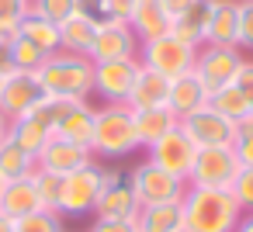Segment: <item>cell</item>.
<instances>
[{"label":"cell","instance_id":"6da1fadb","mask_svg":"<svg viewBox=\"0 0 253 232\" xmlns=\"http://www.w3.org/2000/svg\"><path fill=\"white\" fill-rule=\"evenodd\" d=\"M184 211V229L191 232H236L243 208L232 197V191H215V187H187L180 197Z\"/></svg>","mask_w":253,"mask_h":232},{"label":"cell","instance_id":"7a4b0ae2","mask_svg":"<svg viewBox=\"0 0 253 232\" xmlns=\"http://www.w3.org/2000/svg\"><path fill=\"white\" fill-rule=\"evenodd\" d=\"M45 97H70V101H90L94 94V63L87 56L73 52H52L35 70Z\"/></svg>","mask_w":253,"mask_h":232},{"label":"cell","instance_id":"3957f363","mask_svg":"<svg viewBox=\"0 0 253 232\" xmlns=\"http://www.w3.org/2000/svg\"><path fill=\"white\" fill-rule=\"evenodd\" d=\"M139 149L142 146H139L132 108L128 104H101L94 111V139H90L94 159H125Z\"/></svg>","mask_w":253,"mask_h":232},{"label":"cell","instance_id":"277c9868","mask_svg":"<svg viewBox=\"0 0 253 232\" xmlns=\"http://www.w3.org/2000/svg\"><path fill=\"white\" fill-rule=\"evenodd\" d=\"M139 63H142L146 70H153V73L173 80V77H184V73L194 70V63H198V45H191V42H184V39H177V35L170 32V35H163V39L142 42V45H139Z\"/></svg>","mask_w":253,"mask_h":232},{"label":"cell","instance_id":"5b68a950","mask_svg":"<svg viewBox=\"0 0 253 232\" xmlns=\"http://www.w3.org/2000/svg\"><path fill=\"white\" fill-rule=\"evenodd\" d=\"M104 170L108 166L101 159H90L87 166H80V170L63 177V204H59L63 218L94 215V204H97V194H101V184H104Z\"/></svg>","mask_w":253,"mask_h":232},{"label":"cell","instance_id":"8992f818","mask_svg":"<svg viewBox=\"0 0 253 232\" xmlns=\"http://www.w3.org/2000/svg\"><path fill=\"white\" fill-rule=\"evenodd\" d=\"M239 170H243V163L236 159L232 146L198 149V159H194V166H191L187 187H215V191H229Z\"/></svg>","mask_w":253,"mask_h":232},{"label":"cell","instance_id":"52a82bcc","mask_svg":"<svg viewBox=\"0 0 253 232\" xmlns=\"http://www.w3.org/2000/svg\"><path fill=\"white\" fill-rule=\"evenodd\" d=\"M132 177V187H135V197L139 204H167V201H180L184 191H187V180L160 170L153 159H142L128 170Z\"/></svg>","mask_w":253,"mask_h":232},{"label":"cell","instance_id":"ba28073f","mask_svg":"<svg viewBox=\"0 0 253 232\" xmlns=\"http://www.w3.org/2000/svg\"><path fill=\"white\" fill-rule=\"evenodd\" d=\"M139 197H135V187H132V177L128 170H104V184H101V194H97V204H94V218H125V222H135L139 215Z\"/></svg>","mask_w":253,"mask_h":232},{"label":"cell","instance_id":"9c48e42d","mask_svg":"<svg viewBox=\"0 0 253 232\" xmlns=\"http://www.w3.org/2000/svg\"><path fill=\"white\" fill-rule=\"evenodd\" d=\"M243 66V52L232 49V45H201L198 49V63H194V73L198 80L205 83L208 94L236 83V73Z\"/></svg>","mask_w":253,"mask_h":232},{"label":"cell","instance_id":"30bf717a","mask_svg":"<svg viewBox=\"0 0 253 232\" xmlns=\"http://www.w3.org/2000/svg\"><path fill=\"white\" fill-rule=\"evenodd\" d=\"M142 63L139 59H111V63H94V94L104 104H128L132 87L139 80Z\"/></svg>","mask_w":253,"mask_h":232},{"label":"cell","instance_id":"8fae6325","mask_svg":"<svg viewBox=\"0 0 253 232\" xmlns=\"http://www.w3.org/2000/svg\"><path fill=\"white\" fill-rule=\"evenodd\" d=\"M146 159H153L160 170H167V173L187 180V177H191V166H194V159H198V146H194L191 135L177 125L173 132H167L160 142H153V146L146 149Z\"/></svg>","mask_w":253,"mask_h":232},{"label":"cell","instance_id":"7c38bea8","mask_svg":"<svg viewBox=\"0 0 253 232\" xmlns=\"http://www.w3.org/2000/svg\"><path fill=\"white\" fill-rule=\"evenodd\" d=\"M42 101H45V90H42V83H39L35 73H28V70L4 73V80H0V111H4L11 121L21 118V115H28Z\"/></svg>","mask_w":253,"mask_h":232},{"label":"cell","instance_id":"4fadbf2b","mask_svg":"<svg viewBox=\"0 0 253 232\" xmlns=\"http://www.w3.org/2000/svg\"><path fill=\"white\" fill-rule=\"evenodd\" d=\"M180 128L191 135V142L198 149H211V146H232L239 125L229 121L225 115H218L211 104H205V108L191 111L187 118H180Z\"/></svg>","mask_w":253,"mask_h":232},{"label":"cell","instance_id":"5bb4252c","mask_svg":"<svg viewBox=\"0 0 253 232\" xmlns=\"http://www.w3.org/2000/svg\"><path fill=\"white\" fill-rule=\"evenodd\" d=\"M139 39L135 32L128 28V21H108V25H97V35H94V45L87 52L90 63H111V59H139Z\"/></svg>","mask_w":253,"mask_h":232},{"label":"cell","instance_id":"9a60e30c","mask_svg":"<svg viewBox=\"0 0 253 232\" xmlns=\"http://www.w3.org/2000/svg\"><path fill=\"white\" fill-rule=\"evenodd\" d=\"M90 159H94V153H90L87 146L70 142V139H63V135H52V139L45 142V149L35 156L39 170H49V173H59V177H66V173L87 166Z\"/></svg>","mask_w":253,"mask_h":232},{"label":"cell","instance_id":"2e32d148","mask_svg":"<svg viewBox=\"0 0 253 232\" xmlns=\"http://www.w3.org/2000/svg\"><path fill=\"white\" fill-rule=\"evenodd\" d=\"M52 135H56V125H52V118H49V111H45V101L35 104L28 115H21V118L11 121V139H14L21 149H28L32 156H39Z\"/></svg>","mask_w":253,"mask_h":232},{"label":"cell","instance_id":"e0dca14e","mask_svg":"<svg viewBox=\"0 0 253 232\" xmlns=\"http://www.w3.org/2000/svg\"><path fill=\"white\" fill-rule=\"evenodd\" d=\"M128 28L135 32L139 42H153V39H163L173 32V18L163 11L160 0H139L135 11L128 14Z\"/></svg>","mask_w":253,"mask_h":232},{"label":"cell","instance_id":"ac0fdd59","mask_svg":"<svg viewBox=\"0 0 253 232\" xmlns=\"http://www.w3.org/2000/svg\"><path fill=\"white\" fill-rule=\"evenodd\" d=\"M208 90H205V83L198 80V73L191 70V73H184V77H173L170 80V101H167V108L177 115V121L180 118H187L191 111H198V108H205L208 104Z\"/></svg>","mask_w":253,"mask_h":232},{"label":"cell","instance_id":"d6986e66","mask_svg":"<svg viewBox=\"0 0 253 232\" xmlns=\"http://www.w3.org/2000/svg\"><path fill=\"white\" fill-rule=\"evenodd\" d=\"M211 14H215V0H191L187 11H184L180 18H173V35L201 49V45L208 42Z\"/></svg>","mask_w":253,"mask_h":232},{"label":"cell","instance_id":"ffe728a7","mask_svg":"<svg viewBox=\"0 0 253 232\" xmlns=\"http://www.w3.org/2000/svg\"><path fill=\"white\" fill-rule=\"evenodd\" d=\"M94 104L90 101H70L59 125H56V135L70 139V142H80L90 149V139H94Z\"/></svg>","mask_w":253,"mask_h":232},{"label":"cell","instance_id":"44dd1931","mask_svg":"<svg viewBox=\"0 0 253 232\" xmlns=\"http://www.w3.org/2000/svg\"><path fill=\"white\" fill-rule=\"evenodd\" d=\"M170 101V80L153 73V70H139V80L132 87V97H128V108L132 111H146V108H167Z\"/></svg>","mask_w":253,"mask_h":232},{"label":"cell","instance_id":"7402d4cb","mask_svg":"<svg viewBox=\"0 0 253 232\" xmlns=\"http://www.w3.org/2000/svg\"><path fill=\"white\" fill-rule=\"evenodd\" d=\"M239 42V0H215V14L208 25V42L205 45H236Z\"/></svg>","mask_w":253,"mask_h":232},{"label":"cell","instance_id":"603a6c76","mask_svg":"<svg viewBox=\"0 0 253 232\" xmlns=\"http://www.w3.org/2000/svg\"><path fill=\"white\" fill-rule=\"evenodd\" d=\"M184 229V211L180 201H167V204H142L135 215V232H177Z\"/></svg>","mask_w":253,"mask_h":232},{"label":"cell","instance_id":"cb8c5ba5","mask_svg":"<svg viewBox=\"0 0 253 232\" xmlns=\"http://www.w3.org/2000/svg\"><path fill=\"white\" fill-rule=\"evenodd\" d=\"M39 208L42 204H39L32 177L11 180V184H4V191H0V215H7V218H25V215H32Z\"/></svg>","mask_w":253,"mask_h":232},{"label":"cell","instance_id":"d4e9b609","mask_svg":"<svg viewBox=\"0 0 253 232\" xmlns=\"http://www.w3.org/2000/svg\"><path fill=\"white\" fill-rule=\"evenodd\" d=\"M135 115V132H139V146L149 149L153 142H160L167 132H173L180 121L170 108H146V111H132Z\"/></svg>","mask_w":253,"mask_h":232},{"label":"cell","instance_id":"484cf974","mask_svg":"<svg viewBox=\"0 0 253 232\" xmlns=\"http://www.w3.org/2000/svg\"><path fill=\"white\" fill-rule=\"evenodd\" d=\"M35 156L28 153V149H21L11 135L0 142V180L4 184H11V180H25V177H32L35 173Z\"/></svg>","mask_w":253,"mask_h":232},{"label":"cell","instance_id":"4316f807","mask_svg":"<svg viewBox=\"0 0 253 232\" xmlns=\"http://www.w3.org/2000/svg\"><path fill=\"white\" fill-rule=\"evenodd\" d=\"M94 35H97V25L90 18H84L80 11L59 25V42H63V52H73V56H87L90 45H94Z\"/></svg>","mask_w":253,"mask_h":232},{"label":"cell","instance_id":"83f0119b","mask_svg":"<svg viewBox=\"0 0 253 232\" xmlns=\"http://www.w3.org/2000/svg\"><path fill=\"white\" fill-rule=\"evenodd\" d=\"M18 32H21V39H28L32 45H39L45 56H52V52L63 49V42H59V25H52V21L39 18V14H25V18L18 21Z\"/></svg>","mask_w":253,"mask_h":232},{"label":"cell","instance_id":"f1b7e54d","mask_svg":"<svg viewBox=\"0 0 253 232\" xmlns=\"http://www.w3.org/2000/svg\"><path fill=\"white\" fill-rule=\"evenodd\" d=\"M208 104H211L218 115H225L229 121H236V125H243V121H250V118H253V115H250V104H246V97H243V90H239L236 83H229V87L215 90V94L208 97Z\"/></svg>","mask_w":253,"mask_h":232},{"label":"cell","instance_id":"f546056e","mask_svg":"<svg viewBox=\"0 0 253 232\" xmlns=\"http://www.w3.org/2000/svg\"><path fill=\"white\" fill-rule=\"evenodd\" d=\"M32 184H35V194H39V204L45 211H59L63 204V177L59 173H49V170H39L32 173Z\"/></svg>","mask_w":253,"mask_h":232},{"label":"cell","instance_id":"4dcf8cb0","mask_svg":"<svg viewBox=\"0 0 253 232\" xmlns=\"http://www.w3.org/2000/svg\"><path fill=\"white\" fill-rule=\"evenodd\" d=\"M77 11H80V0H32V14H39L52 25L70 21Z\"/></svg>","mask_w":253,"mask_h":232},{"label":"cell","instance_id":"1f68e13d","mask_svg":"<svg viewBox=\"0 0 253 232\" xmlns=\"http://www.w3.org/2000/svg\"><path fill=\"white\" fill-rule=\"evenodd\" d=\"M14 232H63V215L39 208L25 218H14Z\"/></svg>","mask_w":253,"mask_h":232},{"label":"cell","instance_id":"d6a6232c","mask_svg":"<svg viewBox=\"0 0 253 232\" xmlns=\"http://www.w3.org/2000/svg\"><path fill=\"white\" fill-rule=\"evenodd\" d=\"M42 59H49V56H45L39 45H32L28 39L18 35V39L11 42V66H14V70H28V73H35V70L42 66Z\"/></svg>","mask_w":253,"mask_h":232},{"label":"cell","instance_id":"836d02e7","mask_svg":"<svg viewBox=\"0 0 253 232\" xmlns=\"http://www.w3.org/2000/svg\"><path fill=\"white\" fill-rule=\"evenodd\" d=\"M232 197L239 201V208H243V215L246 211H253V166H243L239 173H236V180H232Z\"/></svg>","mask_w":253,"mask_h":232},{"label":"cell","instance_id":"e575fe53","mask_svg":"<svg viewBox=\"0 0 253 232\" xmlns=\"http://www.w3.org/2000/svg\"><path fill=\"white\" fill-rule=\"evenodd\" d=\"M232 153H236V159H239L243 166H253V118H250V121H243V125L236 128Z\"/></svg>","mask_w":253,"mask_h":232},{"label":"cell","instance_id":"d590c367","mask_svg":"<svg viewBox=\"0 0 253 232\" xmlns=\"http://www.w3.org/2000/svg\"><path fill=\"white\" fill-rule=\"evenodd\" d=\"M239 49L253 52V0H239Z\"/></svg>","mask_w":253,"mask_h":232},{"label":"cell","instance_id":"8d00e7d4","mask_svg":"<svg viewBox=\"0 0 253 232\" xmlns=\"http://www.w3.org/2000/svg\"><path fill=\"white\" fill-rule=\"evenodd\" d=\"M80 14H84V18H90L94 25L122 21V18H115V14H111V7H108V0H80Z\"/></svg>","mask_w":253,"mask_h":232},{"label":"cell","instance_id":"74e56055","mask_svg":"<svg viewBox=\"0 0 253 232\" xmlns=\"http://www.w3.org/2000/svg\"><path fill=\"white\" fill-rule=\"evenodd\" d=\"M236 87L243 90V97L250 104V115H253V59H243V66L236 73Z\"/></svg>","mask_w":253,"mask_h":232},{"label":"cell","instance_id":"f35d334b","mask_svg":"<svg viewBox=\"0 0 253 232\" xmlns=\"http://www.w3.org/2000/svg\"><path fill=\"white\" fill-rule=\"evenodd\" d=\"M87 232H135V222H125V218H94Z\"/></svg>","mask_w":253,"mask_h":232},{"label":"cell","instance_id":"ab89813d","mask_svg":"<svg viewBox=\"0 0 253 232\" xmlns=\"http://www.w3.org/2000/svg\"><path fill=\"white\" fill-rule=\"evenodd\" d=\"M25 14H32V0H0V18L21 21Z\"/></svg>","mask_w":253,"mask_h":232},{"label":"cell","instance_id":"60d3db41","mask_svg":"<svg viewBox=\"0 0 253 232\" xmlns=\"http://www.w3.org/2000/svg\"><path fill=\"white\" fill-rule=\"evenodd\" d=\"M18 35H21V32H18V21H14V18H0V45L11 49V42H14Z\"/></svg>","mask_w":253,"mask_h":232},{"label":"cell","instance_id":"b9f144b4","mask_svg":"<svg viewBox=\"0 0 253 232\" xmlns=\"http://www.w3.org/2000/svg\"><path fill=\"white\" fill-rule=\"evenodd\" d=\"M135 4H139V0H108L111 14H115V18H122V21H128V14L135 11Z\"/></svg>","mask_w":253,"mask_h":232},{"label":"cell","instance_id":"7bdbcfd3","mask_svg":"<svg viewBox=\"0 0 253 232\" xmlns=\"http://www.w3.org/2000/svg\"><path fill=\"white\" fill-rule=\"evenodd\" d=\"M160 4H163V11H167L170 18H180V14L187 11V4H191V0H160Z\"/></svg>","mask_w":253,"mask_h":232},{"label":"cell","instance_id":"ee69618b","mask_svg":"<svg viewBox=\"0 0 253 232\" xmlns=\"http://www.w3.org/2000/svg\"><path fill=\"white\" fill-rule=\"evenodd\" d=\"M14 66H11V49L7 45H0V73H11Z\"/></svg>","mask_w":253,"mask_h":232},{"label":"cell","instance_id":"f6af8a7d","mask_svg":"<svg viewBox=\"0 0 253 232\" xmlns=\"http://www.w3.org/2000/svg\"><path fill=\"white\" fill-rule=\"evenodd\" d=\"M236 232H253V211H246V215L239 218V225H236Z\"/></svg>","mask_w":253,"mask_h":232},{"label":"cell","instance_id":"bcb514c9","mask_svg":"<svg viewBox=\"0 0 253 232\" xmlns=\"http://www.w3.org/2000/svg\"><path fill=\"white\" fill-rule=\"evenodd\" d=\"M7 135H11V118H7L4 111H0V142H4Z\"/></svg>","mask_w":253,"mask_h":232},{"label":"cell","instance_id":"7dc6e473","mask_svg":"<svg viewBox=\"0 0 253 232\" xmlns=\"http://www.w3.org/2000/svg\"><path fill=\"white\" fill-rule=\"evenodd\" d=\"M0 232H14V218H7V215H0Z\"/></svg>","mask_w":253,"mask_h":232},{"label":"cell","instance_id":"c3c4849f","mask_svg":"<svg viewBox=\"0 0 253 232\" xmlns=\"http://www.w3.org/2000/svg\"><path fill=\"white\" fill-rule=\"evenodd\" d=\"M177 232H191V229H177Z\"/></svg>","mask_w":253,"mask_h":232},{"label":"cell","instance_id":"681fc988","mask_svg":"<svg viewBox=\"0 0 253 232\" xmlns=\"http://www.w3.org/2000/svg\"><path fill=\"white\" fill-rule=\"evenodd\" d=\"M0 191H4V180H0Z\"/></svg>","mask_w":253,"mask_h":232},{"label":"cell","instance_id":"f907efd6","mask_svg":"<svg viewBox=\"0 0 253 232\" xmlns=\"http://www.w3.org/2000/svg\"><path fill=\"white\" fill-rule=\"evenodd\" d=\"M0 80H4V73H0Z\"/></svg>","mask_w":253,"mask_h":232}]
</instances>
